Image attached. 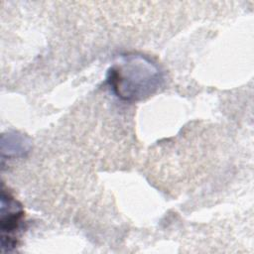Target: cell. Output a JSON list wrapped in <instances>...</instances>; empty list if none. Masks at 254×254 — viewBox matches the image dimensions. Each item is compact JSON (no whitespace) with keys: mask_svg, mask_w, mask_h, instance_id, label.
Returning a JSON list of instances; mask_svg holds the SVG:
<instances>
[{"mask_svg":"<svg viewBox=\"0 0 254 254\" xmlns=\"http://www.w3.org/2000/svg\"><path fill=\"white\" fill-rule=\"evenodd\" d=\"M163 73L150 59L126 55L108 70L107 81L113 92L126 101H138L153 94L163 82Z\"/></svg>","mask_w":254,"mask_h":254,"instance_id":"cell-1","label":"cell"},{"mask_svg":"<svg viewBox=\"0 0 254 254\" xmlns=\"http://www.w3.org/2000/svg\"><path fill=\"white\" fill-rule=\"evenodd\" d=\"M24 210L22 205L4 190L1 193V244L3 250H12L17 245V233L21 229Z\"/></svg>","mask_w":254,"mask_h":254,"instance_id":"cell-2","label":"cell"}]
</instances>
